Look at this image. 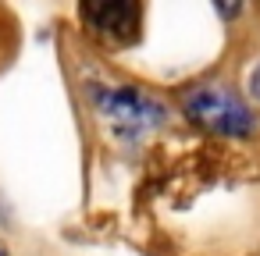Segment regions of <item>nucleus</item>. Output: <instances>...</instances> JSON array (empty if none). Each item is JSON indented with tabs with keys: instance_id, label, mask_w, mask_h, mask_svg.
<instances>
[{
	"instance_id": "3",
	"label": "nucleus",
	"mask_w": 260,
	"mask_h": 256,
	"mask_svg": "<svg viewBox=\"0 0 260 256\" xmlns=\"http://www.w3.org/2000/svg\"><path fill=\"white\" fill-rule=\"evenodd\" d=\"M96 100H100L104 118H111L125 135L143 132L146 125H157L160 121V107L150 103L146 96L132 93V89H111V93H100Z\"/></svg>"
},
{
	"instance_id": "4",
	"label": "nucleus",
	"mask_w": 260,
	"mask_h": 256,
	"mask_svg": "<svg viewBox=\"0 0 260 256\" xmlns=\"http://www.w3.org/2000/svg\"><path fill=\"white\" fill-rule=\"evenodd\" d=\"M0 256H4V252H0Z\"/></svg>"
},
{
	"instance_id": "2",
	"label": "nucleus",
	"mask_w": 260,
	"mask_h": 256,
	"mask_svg": "<svg viewBox=\"0 0 260 256\" xmlns=\"http://www.w3.org/2000/svg\"><path fill=\"white\" fill-rule=\"evenodd\" d=\"M82 18L89 25V32L104 43H132L139 36V8L136 4H121V0H111V4H86Z\"/></svg>"
},
{
	"instance_id": "1",
	"label": "nucleus",
	"mask_w": 260,
	"mask_h": 256,
	"mask_svg": "<svg viewBox=\"0 0 260 256\" xmlns=\"http://www.w3.org/2000/svg\"><path fill=\"white\" fill-rule=\"evenodd\" d=\"M189 121L210 128V132H221V135H232V139H246L253 132V114L249 107L228 93L224 86H196L185 93L182 100Z\"/></svg>"
}]
</instances>
